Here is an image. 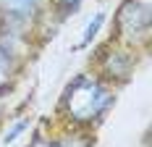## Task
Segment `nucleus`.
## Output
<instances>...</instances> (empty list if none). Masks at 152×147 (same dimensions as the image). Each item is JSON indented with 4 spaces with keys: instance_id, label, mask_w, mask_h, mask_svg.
I'll list each match as a JSON object with an SVG mask.
<instances>
[{
    "instance_id": "nucleus-1",
    "label": "nucleus",
    "mask_w": 152,
    "mask_h": 147,
    "mask_svg": "<svg viewBox=\"0 0 152 147\" xmlns=\"http://www.w3.org/2000/svg\"><path fill=\"white\" fill-rule=\"evenodd\" d=\"M110 105V95L107 89L94 82V79H87V76H79L74 84L66 92V108L74 121H94L105 113V108Z\"/></svg>"
},
{
    "instance_id": "nucleus-2",
    "label": "nucleus",
    "mask_w": 152,
    "mask_h": 147,
    "mask_svg": "<svg viewBox=\"0 0 152 147\" xmlns=\"http://www.w3.org/2000/svg\"><path fill=\"white\" fill-rule=\"evenodd\" d=\"M150 24V13H147V5H142L139 0H126L118 11V26L123 34H131L137 37L142 32H147Z\"/></svg>"
},
{
    "instance_id": "nucleus-3",
    "label": "nucleus",
    "mask_w": 152,
    "mask_h": 147,
    "mask_svg": "<svg viewBox=\"0 0 152 147\" xmlns=\"http://www.w3.org/2000/svg\"><path fill=\"white\" fill-rule=\"evenodd\" d=\"M0 3H3V11H5V16L11 21L26 18L34 11V5H37V0H0Z\"/></svg>"
},
{
    "instance_id": "nucleus-4",
    "label": "nucleus",
    "mask_w": 152,
    "mask_h": 147,
    "mask_svg": "<svg viewBox=\"0 0 152 147\" xmlns=\"http://www.w3.org/2000/svg\"><path fill=\"white\" fill-rule=\"evenodd\" d=\"M102 21H105V13H102V11H97V13L92 16L89 21H87V26H84V34H81V40H79V47H84V45H89V42H92V37L100 32Z\"/></svg>"
},
{
    "instance_id": "nucleus-5",
    "label": "nucleus",
    "mask_w": 152,
    "mask_h": 147,
    "mask_svg": "<svg viewBox=\"0 0 152 147\" xmlns=\"http://www.w3.org/2000/svg\"><path fill=\"white\" fill-rule=\"evenodd\" d=\"M8 76H11V60H8V55L0 50V87L8 82Z\"/></svg>"
},
{
    "instance_id": "nucleus-6",
    "label": "nucleus",
    "mask_w": 152,
    "mask_h": 147,
    "mask_svg": "<svg viewBox=\"0 0 152 147\" xmlns=\"http://www.w3.org/2000/svg\"><path fill=\"white\" fill-rule=\"evenodd\" d=\"M79 3H81V0H58L61 16H68V13H74L76 8H79Z\"/></svg>"
},
{
    "instance_id": "nucleus-7",
    "label": "nucleus",
    "mask_w": 152,
    "mask_h": 147,
    "mask_svg": "<svg viewBox=\"0 0 152 147\" xmlns=\"http://www.w3.org/2000/svg\"><path fill=\"white\" fill-rule=\"evenodd\" d=\"M26 123H29V121H18V123H13V129H11V132L5 134V145H8V142H13L16 137H18V134H21L24 129H26Z\"/></svg>"
},
{
    "instance_id": "nucleus-8",
    "label": "nucleus",
    "mask_w": 152,
    "mask_h": 147,
    "mask_svg": "<svg viewBox=\"0 0 152 147\" xmlns=\"http://www.w3.org/2000/svg\"><path fill=\"white\" fill-rule=\"evenodd\" d=\"M29 147H61V145H58V142H47V139H42V137H37Z\"/></svg>"
}]
</instances>
